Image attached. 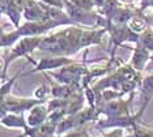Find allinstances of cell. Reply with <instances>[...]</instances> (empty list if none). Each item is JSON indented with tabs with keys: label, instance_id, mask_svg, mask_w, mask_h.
<instances>
[{
	"label": "cell",
	"instance_id": "1",
	"mask_svg": "<svg viewBox=\"0 0 153 137\" xmlns=\"http://www.w3.org/2000/svg\"><path fill=\"white\" fill-rule=\"evenodd\" d=\"M45 36L37 37H22L11 47L4 58H3V67H1V81H5V75L8 71V67L12 64L16 59L22 58V56H29L34 50L39 48L41 43L43 41Z\"/></svg>",
	"mask_w": 153,
	"mask_h": 137
},
{
	"label": "cell",
	"instance_id": "2",
	"mask_svg": "<svg viewBox=\"0 0 153 137\" xmlns=\"http://www.w3.org/2000/svg\"><path fill=\"white\" fill-rule=\"evenodd\" d=\"M45 103V101L38 99V98H17L13 96H5L1 98V115L7 112H22L32 110L37 104Z\"/></svg>",
	"mask_w": 153,
	"mask_h": 137
},
{
	"label": "cell",
	"instance_id": "3",
	"mask_svg": "<svg viewBox=\"0 0 153 137\" xmlns=\"http://www.w3.org/2000/svg\"><path fill=\"white\" fill-rule=\"evenodd\" d=\"M75 63L74 59L68 58L65 55H55V56H51V58H41L38 60L34 67L33 71H30L29 73H37V72H47V71H53V69H56V68H64L69 64ZM27 73V75H29Z\"/></svg>",
	"mask_w": 153,
	"mask_h": 137
},
{
	"label": "cell",
	"instance_id": "4",
	"mask_svg": "<svg viewBox=\"0 0 153 137\" xmlns=\"http://www.w3.org/2000/svg\"><path fill=\"white\" fill-rule=\"evenodd\" d=\"M107 31V27H100L93 30H82L79 39V50L80 48L90 47V46H100L102 43V36Z\"/></svg>",
	"mask_w": 153,
	"mask_h": 137
},
{
	"label": "cell",
	"instance_id": "5",
	"mask_svg": "<svg viewBox=\"0 0 153 137\" xmlns=\"http://www.w3.org/2000/svg\"><path fill=\"white\" fill-rule=\"evenodd\" d=\"M151 51L143 46L140 42L136 43L134 48H132V59L130 61V64L136 69L137 72H141L145 68L148 60H151Z\"/></svg>",
	"mask_w": 153,
	"mask_h": 137
},
{
	"label": "cell",
	"instance_id": "6",
	"mask_svg": "<svg viewBox=\"0 0 153 137\" xmlns=\"http://www.w3.org/2000/svg\"><path fill=\"white\" fill-rule=\"evenodd\" d=\"M48 115H50L48 107H45L43 103L37 104V106H34L32 110H29V112H27V116H26L27 125L29 127H38V125L43 124L47 120Z\"/></svg>",
	"mask_w": 153,
	"mask_h": 137
},
{
	"label": "cell",
	"instance_id": "7",
	"mask_svg": "<svg viewBox=\"0 0 153 137\" xmlns=\"http://www.w3.org/2000/svg\"><path fill=\"white\" fill-rule=\"evenodd\" d=\"M1 124L7 128H13V129H25L29 127L27 121L22 118V115H19L16 112H7L1 115Z\"/></svg>",
	"mask_w": 153,
	"mask_h": 137
},
{
	"label": "cell",
	"instance_id": "8",
	"mask_svg": "<svg viewBox=\"0 0 153 137\" xmlns=\"http://www.w3.org/2000/svg\"><path fill=\"white\" fill-rule=\"evenodd\" d=\"M136 12L137 13H135V15L130 19V21H128V24H127V26L130 27L132 31H135V33L141 34L145 29H148L149 25H148V22H147V19H145V17L141 15L143 12H140L139 9H136Z\"/></svg>",
	"mask_w": 153,
	"mask_h": 137
},
{
	"label": "cell",
	"instance_id": "9",
	"mask_svg": "<svg viewBox=\"0 0 153 137\" xmlns=\"http://www.w3.org/2000/svg\"><path fill=\"white\" fill-rule=\"evenodd\" d=\"M141 93L145 99L144 103H149L153 98V76H147L141 80Z\"/></svg>",
	"mask_w": 153,
	"mask_h": 137
},
{
	"label": "cell",
	"instance_id": "10",
	"mask_svg": "<svg viewBox=\"0 0 153 137\" xmlns=\"http://www.w3.org/2000/svg\"><path fill=\"white\" fill-rule=\"evenodd\" d=\"M140 43L144 46L147 50L153 52V29L148 27L140 34Z\"/></svg>",
	"mask_w": 153,
	"mask_h": 137
},
{
	"label": "cell",
	"instance_id": "11",
	"mask_svg": "<svg viewBox=\"0 0 153 137\" xmlns=\"http://www.w3.org/2000/svg\"><path fill=\"white\" fill-rule=\"evenodd\" d=\"M24 69H25V67H22V68H20V71L16 73L13 77H11V78H8V81H4L3 82V85H1V98L3 97H5V96H9L11 94V89H12V86H13V84L16 82V80L19 78L20 76H21V73L24 72Z\"/></svg>",
	"mask_w": 153,
	"mask_h": 137
},
{
	"label": "cell",
	"instance_id": "12",
	"mask_svg": "<svg viewBox=\"0 0 153 137\" xmlns=\"http://www.w3.org/2000/svg\"><path fill=\"white\" fill-rule=\"evenodd\" d=\"M51 93L50 89H47L45 85H42L41 87H38V89L34 91V97L38 98V99H42V101H46V97L48 96V94Z\"/></svg>",
	"mask_w": 153,
	"mask_h": 137
},
{
	"label": "cell",
	"instance_id": "13",
	"mask_svg": "<svg viewBox=\"0 0 153 137\" xmlns=\"http://www.w3.org/2000/svg\"><path fill=\"white\" fill-rule=\"evenodd\" d=\"M151 3H152V0H140V7H139L137 9L140 10V12H144V10L151 5Z\"/></svg>",
	"mask_w": 153,
	"mask_h": 137
},
{
	"label": "cell",
	"instance_id": "14",
	"mask_svg": "<svg viewBox=\"0 0 153 137\" xmlns=\"http://www.w3.org/2000/svg\"><path fill=\"white\" fill-rule=\"evenodd\" d=\"M85 136H86V132H69L63 137H85Z\"/></svg>",
	"mask_w": 153,
	"mask_h": 137
},
{
	"label": "cell",
	"instance_id": "15",
	"mask_svg": "<svg viewBox=\"0 0 153 137\" xmlns=\"http://www.w3.org/2000/svg\"><path fill=\"white\" fill-rule=\"evenodd\" d=\"M120 3H123V4H131L132 1H134V0H119Z\"/></svg>",
	"mask_w": 153,
	"mask_h": 137
},
{
	"label": "cell",
	"instance_id": "16",
	"mask_svg": "<svg viewBox=\"0 0 153 137\" xmlns=\"http://www.w3.org/2000/svg\"><path fill=\"white\" fill-rule=\"evenodd\" d=\"M151 60H152V63H153V54H152V56H151Z\"/></svg>",
	"mask_w": 153,
	"mask_h": 137
},
{
	"label": "cell",
	"instance_id": "17",
	"mask_svg": "<svg viewBox=\"0 0 153 137\" xmlns=\"http://www.w3.org/2000/svg\"><path fill=\"white\" fill-rule=\"evenodd\" d=\"M151 7H152V9H153V0H152V3H151Z\"/></svg>",
	"mask_w": 153,
	"mask_h": 137
}]
</instances>
